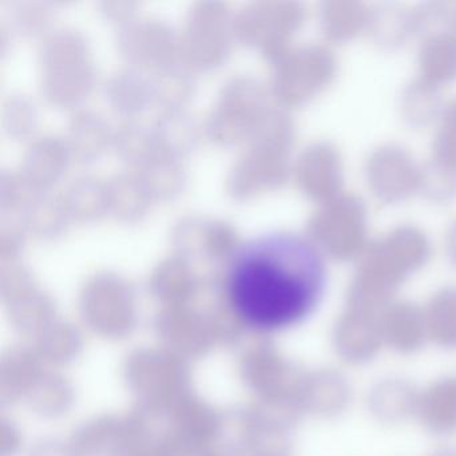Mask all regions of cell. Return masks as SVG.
Instances as JSON below:
<instances>
[{
  "label": "cell",
  "mask_w": 456,
  "mask_h": 456,
  "mask_svg": "<svg viewBox=\"0 0 456 456\" xmlns=\"http://www.w3.org/2000/svg\"><path fill=\"white\" fill-rule=\"evenodd\" d=\"M384 346L399 354H413L428 340L426 319L411 312H394L379 320Z\"/></svg>",
  "instance_id": "cell-5"
},
{
  "label": "cell",
  "mask_w": 456,
  "mask_h": 456,
  "mask_svg": "<svg viewBox=\"0 0 456 456\" xmlns=\"http://www.w3.org/2000/svg\"><path fill=\"white\" fill-rule=\"evenodd\" d=\"M333 346L344 362L364 364L384 346L380 324L370 317H346L338 322L333 332Z\"/></svg>",
  "instance_id": "cell-2"
},
{
  "label": "cell",
  "mask_w": 456,
  "mask_h": 456,
  "mask_svg": "<svg viewBox=\"0 0 456 456\" xmlns=\"http://www.w3.org/2000/svg\"><path fill=\"white\" fill-rule=\"evenodd\" d=\"M416 416L434 434L455 432L456 378L435 381L420 392Z\"/></svg>",
  "instance_id": "cell-3"
},
{
  "label": "cell",
  "mask_w": 456,
  "mask_h": 456,
  "mask_svg": "<svg viewBox=\"0 0 456 456\" xmlns=\"http://www.w3.org/2000/svg\"><path fill=\"white\" fill-rule=\"evenodd\" d=\"M327 282L319 250L303 237L272 233L237 250L228 293L237 314L252 327L282 330L314 312Z\"/></svg>",
  "instance_id": "cell-1"
},
{
  "label": "cell",
  "mask_w": 456,
  "mask_h": 456,
  "mask_svg": "<svg viewBox=\"0 0 456 456\" xmlns=\"http://www.w3.org/2000/svg\"><path fill=\"white\" fill-rule=\"evenodd\" d=\"M419 392L415 387L402 379L381 381L370 394V407L379 420L397 423L408 416L416 415Z\"/></svg>",
  "instance_id": "cell-4"
},
{
  "label": "cell",
  "mask_w": 456,
  "mask_h": 456,
  "mask_svg": "<svg viewBox=\"0 0 456 456\" xmlns=\"http://www.w3.org/2000/svg\"><path fill=\"white\" fill-rule=\"evenodd\" d=\"M437 456H456V453L455 452H442V453H439V455Z\"/></svg>",
  "instance_id": "cell-6"
}]
</instances>
